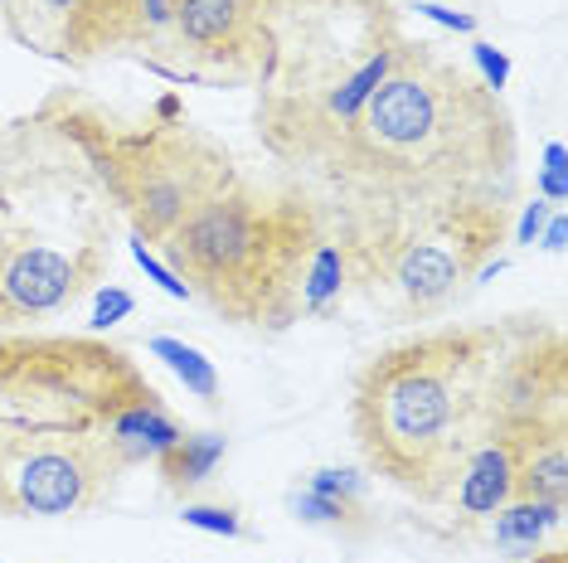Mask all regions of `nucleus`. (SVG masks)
<instances>
[{"instance_id":"ddd939ff","label":"nucleus","mask_w":568,"mask_h":563,"mask_svg":"<svg viewBox=\"0 0 568 563\" xmlns=\"http://www.w3.org/2000/svg\"><path fill=\"white\" fill-rule=\"evenodd\" d=\"M496 544L500 549H510V554H535L539 540H545L549 530H559V520H564V505H554V501H510V505H500L496 515Z\"/></svg>"},{"instance_id":"f257e3e1","label":"nucleus","mask_w":568,"mask_h":563,"mask_svg":"<svg viewBox=\"0 0 568 563\" xmlns=\"http://www.w3.org/2000/svg\"><path fill=\"white\" fill-rule=\"evenodd\" d=\"M564 336L539 316L496 326H433L359 369L351 432L365 467L423 505L452 495L486 442L564 413Z\"/></svg>"},{"instance_id":"f3484780","label":"nucleus","mask_w":568,"mask_h":563,"mask_svg":"<svg viewBox=\"0 0 568 563\" xmlns=\"http://www.w3.org/2000/svg\"><path fill=\"white\" fill-rule=\"evenodd\" d=\"M292 510L302 515L306 524H345L351 515H359V510H351V505H341V501H326V495H316V491H302L292 501Z\"/></svg>"},{"instance_id":"0eeeda50","label":"nucleus","mask_w":568,"mask_h":563,"mask_svg":"<svg viewBox=\"0 0 568 563\" xmlns=\"http://www.w3.org/2000/svg\"><path fill=\"white\" fill-rule=\"evenodd\" d=\"M49 122L83 146L98 181L108 185L112 209L132 224L136 243H165L204 199H214L224 185L239 181V165L229 146H219L210 132L185 122H146L141 132L102 122L83 108H44Z\"/></svg>"},{"instance_id":"7ed1b4c3","label":"nucleus","mask_w":568,"mask_h":563,"mask_svg":"<svg viewBox=\"0 0 568 563\" xmlns=\"http://www.w3.org/2000/svg\"><path fill=\"white\" fill-rule=\"evenodd\" d=\"M161 403L132 355L93 336L0 340V515L98 510L136 467L118 418Z\"/></svg>"},{"instance_id":"2eb2a0df","label":"nucleus","mask_w":568,"mask_h":563,"mask_svg":"<svg viewBox=\"0 0 568 563\" xmlns=\"http://www.w3.org/2000/svg\"><path fill=\"white\" fill-rule=\"evenodd\" d=\"M306 491H316V495H326V501H341V505H351L359 510V501H365V477L351 467H321L312 481H306Z\"/></svg>"},{"instance_id":"dca6fc26","label":"nucleus","mask_w":568,"mask_h":563,"mask_svg":"<svg viewBox=\"0 0 568 563\" xmlns=\"http://www.w3.org/2000/svg\"><path fill=\"white\" fill-rule=\"evenodd\" d=\"M180 520H185L190 530L224 534V540H239V534H243V515L234 505H185V510H180Z\"/></svg>"},{"instance_id":"20e7f679","label":"nucleus","mask_w":568,"mask_h":563,"mask_svg":"<svg viewBox=\"0 0 568 563\" xmlns=\"http://www.w3.org/2000/svg\"><path fill=\"white\" fill-rule=\"evenodd\" d=\"M112 209L83 146L59 122H24L0 161V326L79 306L112 273Z\"/></svg>"},{"instance_id":"4468645a","label":"nucleus","mask_w":568,"mask_h":563,"mask_svg":"<svg viewBox=\"0 0 568 563\" xmlns=\"http://www.w3.org/2000/svg\"><path fill=\"white\" fill-rule=\"evenodd\" d=\"M151 355L171 365V369H175V379L185 383V389L195 393V399H204V403H219V375H214V365L204 360V355L195 350V345L171 340V336H156V340H151Z\"/></svg>"},{"instance_id":"6e6552de","label":"nucleus","mask_w":568,"mask_h":563,"mask_svg":"<svg viewBox=\"0 0 568 563\" xmlns=\"http://www.w3.org/2000/svg\"><path fill=\"white\" fill-rule=\"evenodd\" d=\"M282 6L287 0H165L180 73L263 83L273 69Z\"/></svg>"},{"instance_id":"9b49d317","label":"nucleus","mask_w":568,"mask_h":563,"mask_svg":"<svg viewBox=\"0 0 568 563\" xmlns=\"http://www.w3.org/2000/svg\"><path fill=\"white\" fill-rule=\"evenodd\" d=\"M224 452H229L224 432H185V438H180L171 452L156 457V467H161V477H165V491L190 495L195 485H204V481L214 477V467L224 462Z\"/></svg>"},{"instance_id":"4be33fe9","label":"nucleus","mask_w":568,"mask_h":563,"mask_svg":"<svg viewBox=\"0 0 568 563\" xmlns=\"http://www.w3.org/2000/svg\"><path fill=\"white\" fill-rule=\"evenodd\" d=\"M545 219H549V199L525 204V219H520V228H515V243H535L539 228H545Z\"/></svg>"},{"instance_id":"b1692460","label":"nucleus","mask_w":568,"mask_h":563,"mask_svg":"<svg viewBox=\"0 0 568 563\" xmlns=\"http://www.w3.org/2000/svg\"><path fill=\"white\" fill-rule=\"evenodd\" d=\"M545 248H549V253L564 248V214H554V224H549V234H545Z\"/></svg>"},{"instance_id":"6ab92c4d","label":"nucleus","mask_w":568,"mask_h":563,"mask_svg":"<svg viewBox=\"0 0 568 563\" xmlns=\"http://www.w3.org/2000/svg\"><path fill=\"white\" fill-rule=\"evenodd\" d=\"M471 59H476V69H481L476 79H481L486 88H496V93H500V88L510 83V59L500 54L496 44H476V49H471Z\"/></svg>"},{"instance_id":"9d476101","label":"nucleus","mask_w":568,"mask_h":563,"mask_svg":"<svg viewBox=\"0 0 568 563\" xmlns=\"http://www.w3.org/2000/svg\"><path fill=\"white\" fill-rule=\"evenodd\" d=\"M545 418H559V413H545ZM545 418H535V422H525V428H515L510 438L486 442L481 452H476L471 462L462 467V477H457V485H452V495H447V501L457 505V515H467V520H490L500 505L515 501V462H520V447H525V438H529V428H539Z\"/></svg>"},{"instance_id":"412c9836","label":"nucleus","mask_w":568,"mask_h":563,"mask_svg":"<svg viewBox=\"0 0 568 563\" xmlns=\"http://www.w3.org/2000/svg\"><path fill=\"white\" fill-rule=\"evenodd\" d=\"M545 195H549V204L564 199V146L559 141L545 151Z\"/></svg>"},{"instance_id":"f8f14e48","label":"nucleus","mask_w":568,"mask_h":563,"mask_svg":"<svg viewBox=\"0 0 568 563\" xmlns=\"http://www.w3.org/2000/svg\"><path fill=\"white\" fill-rule=\"evenodd\" d=\"M345 291H351V267H345L341 238H335L326 224V234H321L312 263H306V273H302V316H326L331 306L345 301Z\"/></svg>"},{"instance_id":"423d86ee","label":"nucleus","mask_w":568,"mask_h":563,"mask_svg":"<svg viewBox=\"0 0 568 563\" xmlns=\"http://www.w3.org/2000/svg\"><path fill=\"white\" fill-rule=\"evenodd\" d=\"M345 248L351 291L394 321H433L467 282L490 277V258L510 238V199H452L433 209L326 214Z\"/></svg>"},{"instance_id":"39448f33","label":"nucleus","mask_w":568,"mask_h":563,"mask_svg":"<svg viewBox=\"0 0 568 563\" xmlns=\"http://www.w3.org/2000/svg\"><path fill=\"white\" fill-rule=\"evenodd\" d=\"M326 234V209L302 185L263 190L239 175L204 199L165 248V267L224 321L287 330L302 321V273Z\"/></svg>"},{"instance_id":"393cba45","label":"nucleus","mask_w":568,"mask_h":563,"mask_svg":"<svg viewBox=\"0 0 568 563\" xmlns=\"http://www.w3.org/2000/svg\"><path fill=\"white\" fill-rule=\"evenodd\" d=\"M529 563H568V554H564V549H545V554L535 549V559H529Z\"/></svg>"},{"instance_id":"5701e85b","label":"nucleus","mask_w":568,"mask_h":563,"mask_svg":"<svg viewBox=\"0 0 568 563\" xmlns=\"http://www.w3.org/2000/svg\"><path fill=\"white\" fill-rule=\"evenodd\" d=\"M428 20H437V24H447V30H462V34H471L476 30V20L471 16H457V10H447V6H418Z\"/></svg>"},{"instance_id":"a211bd4d","label":"nucleus","mask_w":568,"mask_h":563,"mask_svg":"<svg viewBox=\"0 0 568 563\" xmlns=\"http://www.w3.org/2000/svg\"><path fill=\"white\" fill-rule=\"evenodd\" d=\"M132 291H122V287H112V282H108V287H98V306H93V326L98 330H108V326H118L122 321V316H132Z\"/></svg>"},{"instance_id":"1a4fd4ad","label":"nucleus","mask_w":568,"mask_h":563,"mask_svg":"<svg viewBox=\"0 0 568 563\" xmlns=\"http://www.w3.org/2000/svg\"><path fill=\"white\" fill-rule=\"evenodd\" d=\"M0 20L49 59L83 63L108 54V0H0Z\"/></svg>"},{"instance_id":"f03ea898","label":"nucleus","mask_w":568,"mask_h":563,"mask_svg":"<svg viewBox=\"0 0 568 563\" xmlns=\"http://www.w3.org/2000/svg\"><path fill=\"white\" fill-rule=\"evenodd\" d=\"M296 185L345 219L510 199L515 122L496 88L443 59L437 44L404 34L384 83L302 165Z\"/></svg>"},{"instance_id":"aec40b11","label":"nucleus","mask_w":568,"mask_h":563,"mask_svg":"<svg viewBox=\"0 0 568 563\" xmlns=\"http://www.w3.org/2000/svg\"><path fill=\"white\" fill-rule=\"evenodd\" d=\"M132 258H136L141 267H146V273H151V277H156V282H161V287H165V291H171V297H190V291H185V282H180V277L171 273V267H165V263L156 258V253H151V248H146V243H136V238H132Z\"/></svg>"}]
</instances>
